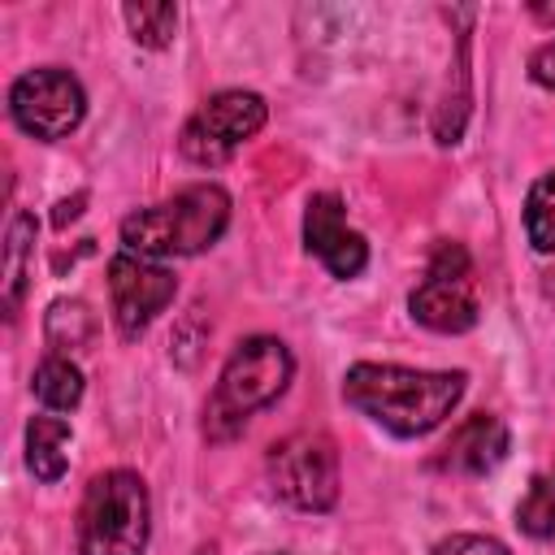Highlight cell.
<instances>
[{
    "instance_id": "obj_2",
    "label": "cell",
    "mask_w": 555,
    "mask_h": 555,
    "mask_svg": "<svg viewBox=\"0 0 555 555\" xmlns=\"http://www.w3.org/2000/svg\"><path fill=\"white\" fill-rule=\"evenodd\" d=\"M230 225V191L221 182H195L178 195L147 204L121 221V251L143 260H178L208 251Z\"/></svg>"
},
{
    "instance_id": "obj_18",
    "label": "cell",
    "mask_w": 555,
    "mask_h": 555,
    "mask_svg": "<svg viewBox=\"0 0 555 555\" xmlns=\"http://www.w3.org/2000/svg\"><path fill=\"white\" fill-rule=\"evenodd\" d=\"M516 525L529 538H555V473H538L516 507Z\"/></svg>"
},
{
    "instance_id": "obj_15",
    "label": "cell",
    "mask_w": 555,
    "mask_h": 555,
    "mask_svg": "<svg viewBox=\"0 0 555 555\" xmlns=\"http://www.w3.org/2000/svg\"><path fill=\"white\" fill-rule=\"evenodd\" d=\"M35 212H17L9 225V247H4V312L9 321L17 317V304L26 295V256L35 247Z\"/></svg>"
},
{
    "instance_id": "obj_22",
    "label": "cell",
    "mask_w": 555,
    "mask_h": 555,
    "mask_svg": "<svg viewBox=\"0 0 555 555\" xmlns=\"http://www.w3.org/2000/svg\"><path fill=\"white\" fill-rule=\"evenodd\" d=\"M529 13H533L542 26H555V4H529Z\"/></svg>"
},
{
    "instance_id": "obj_13",
    "label": "cell",
    "mask_w": 555,
    "mask_h": 555,
    "mask_svg": "<svg viewBox=\"0 0 555 555\" xmlns=\"http://www.w3.org/2000/svg\"><path fill=\"white\" fill-rule=\"evenodd\" d=\"M43 338L52 347V356H78L91 347L95 338V317L82 299H52L43 312Z\"/></svg>"
},
{
    "instance_id": "obj_8",
    "label": "cell",
    "mask_w": 555,
    "mask_h": 555,
    "mask_svg": "<svg viewBox=\"0 0 555 555\" xmlns=\"http://www.w3.org/2000/svg\"><path fill=\"white\" fill-rule=\"evenodd\" d=\"M9 117L17 121L22 134L39 143H56L69 130H78V121L87 117V91L69 69L39 65L9 87Z\"/></svg>"
},
{
    "instance_id": "obj_11",
    "label": "cell",
    "mask_w": 555,
    "mask_h": 555,
    "mask_svg": "<svg viewBox=\"0 0 555 555\" xmlns=\"http://www.w3.org/2000/svg\"><path fill=\"white\" fill-rule=\"evenodd\" d=\"M507 447H512L507 425L490 412H477V416H468L451 429V438L438 455V468L464 473V477H486L507 460Z\"/></svg>"
},
{
    "instance_id": "obj_5",
    "label": "cell",
    "mask_w": 555,
    "mask_h": 555,
    "mask_svg": "<svg viewBox=\"0 0 555 555\" xmlns=\"http://www.w3.org/2000/svg\"><path fill=\"white\" fill-rule=\"evenodd\" d=\"M264 477L282 503H291L299 512H330L338 503V486H343L338 447L321 429H299L269 447Z\"/></svg>"
},
{
    "instance_id": "obj_10",
    "label": "cell",
    "mask_w": 555,
    "mask_h": 555,
    "mask_svg": "<svg viewBox=\"0 0 555 555\" xmlns=\"http://www.w3.org/2000/svg\"><path fill=\"white\" fill-rule=\"evenodd\" d=\"M304 247L343 282L360 278L369 264V243L360 230L347 225V208L334 191H317L304 204Z\"/></svg>"
},
{
    "instance_id": "obj_12",
    "label": "cell",
    "mask_w": 555,
    "mask_h": 555,
    "mask_svg": "<svg viewBox=\"0 0 555 555\" xmlns=\"http://www.w3.org/2000/svg\"><path fill=\"white\" fill-rule=\"evenodd\" d=\"M69 438H74V429H69L65 416H30L26 421V468H30L35 481L52 486V481L65 477V468H69V455H65Z\"/></svg>"
},
{
    "instance_id": "obj_1",
    "label": "cell",
    "mask_w": 555,
    "mask_h": 555,
    "mask_svg": "<svg viewBox=\"0 0 555 555\" xmlns=\"http://www.w3.org/2000/svg\"><path fill=\"white\" fill-rule=\"evenodd\" d=\"M464 373H447V369H408V364H373L360 360L343 373V399L369 416L373 425H382L395 438H421L429 429H438L455 403L464 399Z\"/></svg>"
},
{
    "instance_id": "obj_17",
    "label": "cell",
    "mask_w": 555,
    "mask_h": 555,
    "mask_svg": "<svg viewBox=\"0 0 555 555\" xmlns=\"http://www.w3.org/2000/svg\"><path fill=\"white\" fill-rule=\"evenodd\" d=\"M525 234H529L533 251H542V256L555 251V169L542 173L529 186V199H525Z\"/></svg>"
},
{
    "instance_id": "obj_16",
    "label": "cell",
    "mask_w": 555,
    "mask_h": 555,
    "mask_svg": "<svg viewBox=\"0 0 555 555\" xmlns=\"http://www.w3.org/2000/svg\"><path fill=\"white\" fill-rule=\"evenodd\" d=\"M121 17L130 26V39L139 48H169L173 43V30H178V4L169 0H130L121 4Z\"/></svg>"
},
{
    "instance_id": "obj_21",
    "label": "cell",
    "mask_w": 555,
    "mask_h": 555,
    "mask_svg": "<svg viewBox=\"0 0 555 555\" xmlns=\"http://www.w3.org/2000/svg\"><path fill=\"white\" fill-rule=\"evenodd\" d=\"M82 204H87V191H78L74 199H61V204H56V212H52V221H56V225H65V221H74V217L82 212Z\"/></svg>"
},
{
    "instance_id": "obj_9",
    "label": "cell",
    "mask_w": 555,
    "mask_h": 555,
    "mask_svg": "<svg viewBox=\"0 0 555 555\" xmlns=\"http://www.w3.org/2000/svg\"><path fill=\"white\" fill-rule=\"evenodd\" d=\"M173 295H178V278L160 260H143L130 251H117L108 260V299L121 338H139L173 304Z\"/></svg>"
},
{
    "instance_id": "obj_7",
    "label": "cell",
    "mask_w": 555,
    "mask_h": 555,
    "mask_svg": "<svg viewBox=\"0 0 555 555\" xmlns=\"http://www.w3.org/2000/svg\"><path fill=\"white\" fill-rule=\"evenodd\" d=\"M269 121V104L256 91L243 87H225L217 95H208L182 126L178 134V152L199 165V169H217L225 165L251 134H260V126Z\"/></svg>"
},
{
    "instance_id": "obj_23",
    "label": "cell",
    "mask_w": 555,
    "mask_h": 555,
    "mask_svg": "<svg viewBox=\"0 0 555 555\" xmlns=\"http://www.w3.org/2000/svg\"><path fill=\"white\" fill-rule=\"evenodd\" d=\"M264 555H295V551H264Z\"/></svg>"
},
{
    "instance_id": "obj_14",
    "label": "cell",
    "mask_w": 555,
    "mask_h": 555,
    "mask_svg": "<svg viewBox=\"0 0 555 555\" xmlns=\"http://www.w3.org/2000/svg\"><path fill=\"white\" fill-rule=\"evenodd\" d=\"M30 390L35 399L48 408V412H74L82 403V369L69 360V356H43L35 364V377H30Z\"/></svg>"
},
{
    "instance_id": "obj_4",
    "label": "cell",
    "mask_w": 555,
    "mask_h": 555,
    "mask_svg": "<svg viewBox=\"0 0 555 555\" xmlns=\"http://www.w3.org/2000/svg\"><path fill=\"white\" fill-rule=\"evenodd\" d=\"M152 538V499L134 468H104L78 503V555H143Z\"/></svg>"
},
{
    "instance_id": "obj_6",
    "label": "cell",
    "mask_w": 555,
    "mask_h": 555,
    "mask_svg": "<svg viewBox=\"0 0 555 555\" xmlns=\"http://www.w3.org/2000/svg\"><path fill=\"white\" fill-rule=\"evenodd\" d=\"M412 321L434 330V334H464L477 325L481 299H477V278H473V256L455 238H438L425 264V278L408 295Z\"/></svg>"
},
{
    "instance_id": "obj_19",
    "label": "cell",
    "mask_w": 555,
    "mask_h": 555,
    "mask_svg": "<svg viewBox=\"0 0 555 555\" xmlns=\"http://www.w3.org/2000/svg\"><path fill=\"white\" fill-rule=\"evenodd\" d=\"M429 555H512V551L499 538H486V533H451Z\"/></svg>"
},
{
    "instance_id": "obj_3",
    "label": "cell",
    "mask_w": 555,
    "mask_h": 555,
    "mask_svg": "<svg viewBox=\"0 0 555 555\" xmlns=\"http://www.w3.org/2000/svg\"><path fill=\"white\" fill-rule=\"evenodd\" d=\"M291 377H295V356L282 338H273V334L243 338L217 373V386L204 408V434L212 442L238 438L251 412H260L286 395Z\"/></svg>"
},
{
    "instance_id": "obj_20",
    "label": "cell",
    "mask_w": 555,
    "mask_h": 555,
    "mask_svg": "<svg viewBox=\"0 0 555 555\" xmlns=\"http://www.w3.org/2000/svg\"><path fill=\"white\" fill-rule=\"evenodd\" d=\"M529 78L546 91H555V43H542L533 56H529Z\"/></svg>"
}]
</instances>
